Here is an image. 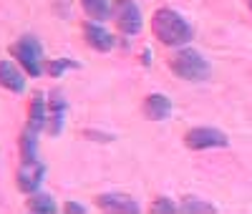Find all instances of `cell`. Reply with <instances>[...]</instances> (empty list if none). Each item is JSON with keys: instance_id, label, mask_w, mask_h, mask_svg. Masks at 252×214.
<instances>
[{"instance_id": "ac0fdd59", "label": "cell", "mask_w": 252, "mask_h": 214, "mask_svg": "<svg viewBox=\"0 0 252 214\" xmlns=\"http://www.w3.org/2000/svg\"><path fill=\"white\" fill-rule=\"evenodd\" d=\"M152 212H157V214H172V212H179V207L172 202V199H166V197H161V199H157L154 204H152Z\"/></svg>"}, {"instance_id": "ffe728a7", "label": "cell", "mask_w": 252, "mask_h": 214, "mask_svg": "<svg viewBox=\"0 0 252 214\" xmlns=\"http://www.w3.org/2000/svg\"><path fill=\"white\" fill-rule=\"evenodd\" d=\"M250 10H252V0H250Z\"/></svg>"}, {"instance_id": "9c48e42d", "label": "cell", "mask_w": 252, "mask_h": 214, "mask_svg": "<svg viewBox=\"0 0 252 214\" xmlns=\"http://www.w3.org/2000/svg\"><path fill=\"white\" fill-rule=\"evenodd\" d=\"M83 38H86V43L94 51H98V53H109L116 46L114 35L103 26H98V23H86V26H83Z\"/></svg>"}, {"instance_id": "7a4b0ae2", "label": "cell", "mask_w": 252, "mask_h": 214, "mask_svg": "<svg viewBox=\"0 0 252 214\" xmlns=\"http://www.w3.org/2000/svg\"><path fill=\"white\" fill-rule=\"evenodd\" d=\"M169 68L177 78L182 81H207L212 68H209V61L189 46H179L169 61Z\"/></svg>"}, {"instance_id": "2e32d148", "label": "cell", "mask_w": 252, "mask_h": 214, "mask_svg": "<svg viewBox=\"0 0 252 214\" xmlns=\"http://www.w3.org/2000/svg\"><path fill=\"white\" fill-rule=\"evenodd\" d=\"M179 212H187V214H212V212H217V207L204 202V199H197V197H187L179 204Z\"/></svg>"}, {"instance_id": "ba28073f", "label": "cell", "mask_w": 252, "mask_h": 214, "mask_svg": "<svg viewBox=\"0 0 252 214\" xmlns=\"http://www.w3.org/2000/svg\"><path fill=\"white\" fill-rule=\"evenodd\" d=\"M96 204L103 212H116V214H139L141 212L136 199H131L129 194H116V191H114V194L96 197Z\"/></svg>"}, {"instance_id": "30bf717a", "label": "cell", "mask_w": 252, "mask_h": 214, "mask_svg": "<svg viewBox=\"0 0 252 214\" xmlns=\"http://www.w3.org/2000/svg\"><path fill=\"white\" fill-rule=\"evenodd\" d=\"M0 86L13 91V93H23L26 91V73L13 61H0Z\"/></svg>"}, {"instance_id": "277c9868", "label": "cell", "mask_w": 252, "mask_h": 214, "mask_svg": "<svg viewBox=\"0 0 252 214\" xmlns=\"http://www.w3.org/2000/svg\"><path fill=\"white\" fill-rule=\"evenodd\" d=\"M184 146L192 152H204V149H224L229 146V136L222 128L215 126H194L184 134Z\"/></svg>"}, {"instance_id": "7c38bea8", "label": "cell", "mask_w": 252, "mask_h": 214, "mask_svg": "<svg viewBox=\"0 0 252 214\" xmlns=\"http://www.w3.org/2000/svg\"><path fill=\"white\" fill-rule=\"evenodd\" d=\"M46 114H48V106H46V93L35 91L33 101H31V111H28V126L33 131H43L46 128Z\"/></svg>"}, {"instance_id": "5b68a950", "label": "cell", "mask_w": 252, "mask_h": 214, "mask_svg": "<svg viewBox=\"0 0 252 214\" xmlns=\"http://www.w3.org/2000/svg\"><path fill=\"white\" fill-rule=\"evenodd\" d=\"M111 18H114L116 28L126 35H136L144 26L141 10L134 0H116V3H111Z\"/></svg>"}, {"instance_id": "9a60e30c", "label": "cell", "mask_w": 252, "mask_h": 214, "mask_svg": "<svg viewBox=\"0 0 252 214\" xmlns=\"http://www.w3.org/2000/svg\"><path fill=\"white\" fill-rule=\"evenodd\" d=\"M28 209L33 214H53V212H58L53 197L51 194H43V191H33L31 199H28Z\"/></svg>"}, {"instance_id": "d6986e66", "label": "cell", "mask_w": 252, "mask_h": 214, "mask_svg": "<svg viewBox=\"0 0 252 214\" xmlns=\"http://www.w3.org/2000/svg\"><path fill=\"white\" fill-rule=\"evenodd\" d=\"M63 212H66V214H86V207H83V204H78V202H66Z\"/></svg>"}, {"instance_id": "52a82bcc", "label": "cell", "mask_w": 252, "mask_h": 214, "mask_svg": "<svg viewBox=\"0 0 252 214\" xmlns=\"http://www.w3.org/2000/svg\"><path fill=\"white\" fill-rule=\"evenodd\" d=\"M48 114H46V128L51 136H58L63 131V121H66V98L61 91H53L51 98L46 101Z\"/></svg>"}, {"instance_id": "e0dca14e", "label": "cell", "mask_w": 252, "mask_h": 214, "mask_svg": "<svg viewBox=\"0 0 252 214\" xmlns=\"http://www.w3.org/2000/svg\"><path fill=\"white\" fill-rule=\"evenodd\" d=\"M68 68H78V63L71 61V58H53V61L43 63V71L48 76H53V78H58L63 71H68Z\"/></svg>"}, {"instance_id": "5bb4252c", "label": "cell", "mask_w": 252, "mask_h": 214, "mask_svg": "<svg viewBox=\"0 0 252 214\" xmlns=\"http://www.w3.org/2000/svg\"><path fill=\"white\" fill-rule=\"evenodd\" d=\"M83 10H86L89 18H94L96 23L111 18V0H81Z\"/></svg>"}, {"instance_id": "6da1fadb", "label": "cell", "mask_w": 252, "mask_h": 214, "mask_svg": "<svg viewBox=\"0 0 252 214\" xmlns=\"http://www.w3.org/2000/svg\"><path fill=\"white\" fill-rule=\"evenodd\" d=\"M152 33L159 43L164 46H172V48H179V46H187L192 40V26L187 23V18L179 15L177 10L172 8H159L152 18Z\"/></svg>"}, {"instance_id": "8992f818", "label": "cell", "mask_w": 252, "mask_h": 214, "mask_svg": "<svg viewBox=\"0 0 252 214\" xmlns=\"http://www.w3.org/2000/svg\"><path fill=\"white\" fill-rule=\"evenodd\" d=\"M43 177H46V166L40 164L38 159L23 161L20 169H18V174H15V184H18V189L23 191V194H33V191H38Z\"/></svg>"}, {"instance_id": "4fadbf2b", "label": "cell", "mask_w": 252, "mask_h": 214, "mask_svg": "<svg viewBox=\"0 0 252 214\" xmlns=\"http://www.w3.org/2000/svg\"><path fill=\"white\" fill-rule=\"evenodd\" d=\"M20 156H23V161H33L38 159V131H33V128L28 126L23 134H20Z\"/></svg>"}, {"instance_id": "8fae6325", "label": "cell", "mask_w": 252, "mask_h": 214, "mask_svg": "<svg viewBox=\"0 0 252 214\" xmlns=\"http://www.w3.org/2000/svg\"><path fill=\"white\" fill-rule=\"evenodd\" d=\"M144 114L149 121H164L172 114V101L164 93H149L144 101Z\"/></svg>"}, {"instance_id": "3957f363", "label": "cell", "mask_w": 252, "mask_h": 214, "mask_svg": "<svg viewBox=\"0 0 252 214\" xmlns=\"http://www.w3.org/2000/svg\"><path fill=\"white\" fill-rule=\"evenodd\" d=\"M10 56L23 66V71L31 76V78H38L43 73V46L38 43V38L33 35H23L18 38L13 46H10Z\"/></svg>"}]
</instances>
